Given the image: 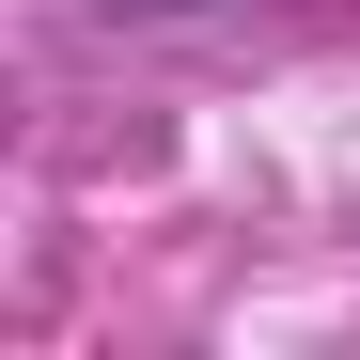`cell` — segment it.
Here are the masks:
<instances>
[{"mask_svg": "<svg viewBox=\"0 0 360 360\" xmlns=\"http://www.w3.org/2000/svg\"><path fill=\"white\" fill-rule=\"evenodd\" d=\"M94 16H204V0H94Z\"/></svg>", "mask_w": 360, "mask_h": 360, "instance_id": "6da1fadb", "label": "cell"}]
</instances>
